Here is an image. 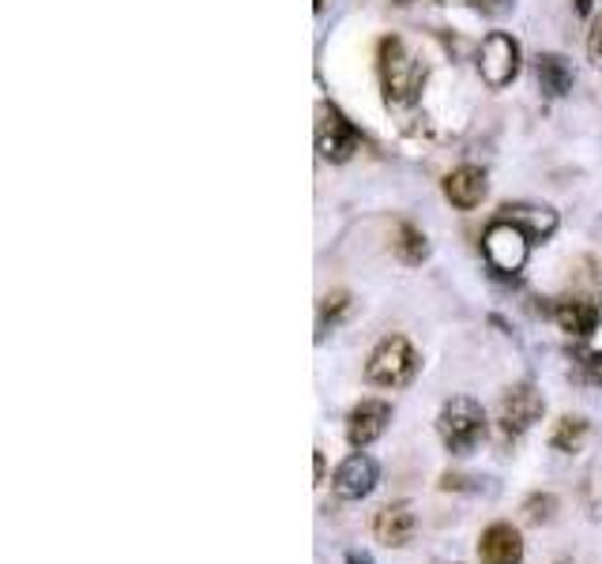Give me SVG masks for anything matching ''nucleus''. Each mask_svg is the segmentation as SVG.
<instances>
[{"label": "nucleus", "mask_w": 602, "mask_h": 564, "mask_svg": "<svg viewBox=\"0 0 602 564\" xmlns=\"http://www.w3.org/2000/svg\"><path fill=\"white\" fill-rule=\"evenodd\" d=\"M437 433L452 455H467L486 437V411L471 396H452L437 414Z\"/></svg>", "instance_id": "f03ea898"}, {"label": "nucleus", "mask_w": 602, "mask_h": 564, "mask_svg": "<svg viewBox=\"0 0 602 564\" xmlns=\"http://www.w3.org/2000/svg\"><path fill=\"white\" fill-rule=\"evenodd\" d=\"M380 84H385L388 105H411L418 102L422 87H426V61L406 49L403 38H385L380 42Z\"/></svg>", "instance_id": "f257e3e1"}, {"label": "nucleus", "mask_w": 602, "mask_h": 564, "mask_svg": "<svg viewBox=\"0 0 602 564\" xmlns=\"http://www.w3.org/2000/svg\"><path fill=\"white\" fill-rule=\"evenodd\" d=\"M316 481H324V455L316 452Z\"/></svg>", "instance_id": "b1692460"}, {"label": "nucleus", "mask_w": 602, "mask_h": 564, "mask_svg": "<svg viewBox=\"0 0 602 564\" xmlns=\"http://www.w3.org/2000/svg\"><path fill=\"white\" fill-rule=\"evenodd\" d=\"M553 509H557V501L547 493V497H531L524 512H527V519H531V523H547L553 516Z\"/></svg>", "instance_id": "a211bd4d"}, {"label": "nucleus", "mask_w": 602, "mask_h": 564, "mask_svg": "<svg viewBox=\"0 0 602 564\" xmlns=\"http://www.w3.org/2000/svg\"><path fill=\"white\" fill-rule=\"evenodd\" d=\"M576 12L588 15V12H591V0H576Z\"/></svg>", "instance_id": "393cba45"}, {"label": "nucleus", "mask_w": 602, "mask_h": 564, "mask_svg": "<svg viewBox=\"0 0 602 564\" xmlns=\"http://www.w3.org/2000/svg\"><path fill=\"white\" fill-rule=\"evenodd\" d=\"M501 218L516 223L531 241H547V237H553V230H557V211L547 208V203H504Z\"/></svg>", "instance_id": "ddd939ff"}, {"label": "nucleus", "mask_w": 602, "mask_h": 564, "mask_svg": "<svg viewBox=\"0 0 602 564\" xmlns=\"http://www.w3.org/2000/svg\"><path fill=\"white\" fill-rule=\"evenodd\" d=\"M553 321H557V328L565 335L588 339V335L599 328L602 309L595 305V301H588V298H561L557 305H553Z\"/></svg>", "instance_id": "f8f14e48"}, {"label": "nucleus", "mask_w": 602, "mask_h": 564, "mask_svg": "<svg viewBox=\"0 0 602 564\" xmlns=\"http://www.w3.org/2000/svg\"><path fill=\"white\" fill-rule=\"evenodd\" d=\"M547 411V399L531 388V384H516V388L504 391L501 411H498V429L504 440H519L535 422Z\"/></svg>", "instance_id": "423d86ee"}, {"label": "nucleus", "mask_w": 602, "mask_h": 564, "mask_svg": "<svg viewBox=\"0 0 602 564\" xmlns=\"http://www.w3.org/2000/svg\"><path fill=\"white\" fill-rule=\"evenodd\" d=\"M486 188H490L486 185V170H478V166H460L444 177V196H449V203L460 211L478 208V203L486 200Z\"/></svg>", "instance_id": "4468645a"}, {"label": "nucleus", "mask_w": 602, "mask_h": 564, "mask_svg": "<svg viewBox=\"0 0 602 564\" xmlns=\"http://www.w3.org/2000/svg\"><path fill=\"white\" fill-rule=\"evenodd\" d=\"M373 535L377 542H385L388 550H403V546L414 542L418 535V512H414L411 501H396V504H385L373 519Z\"/></svg>", "instance_id": "6e6552de"}, {"label": "nucleus", "mask_w": 602, "mask_h": 564, "mask_svg": "<svg viewBox=\"0 0 602 564\" xmlns=\"http://www.w3.org/2000/svg\"><path fill=\"white\" fill-rule=\"evenodd\" d=\"M441 4H444V0H441Z\"/></svg>", "instance_id": "a878e982"}, {"label": "nucleus", "mask_w": 602, "mask_h": 564, "mask_svg": "<svg viewBox=\"0 0 602 564\" xmlns=\"http://www.w3.org/2000/svg\"><path fill=\"white\" fill-rule=\"evenodd\" d=\"M588 57L595 64H602V15H595V23L588 30Z\"/></svg>", "instance_id": "412c9836"}, {"label": "nucleus", "mask_w": 602, "mask_h": 564, "mask_svg": "<svg viewBox=\"0 0 602 564\" xmlns=\"http://www.w3.org/2000/svg\"><path fill=\"white\" fill-rule=\"evenodd\" d=\"M388 422H392V406L385 403V399H362V403L351 411V425H347V440L362 452V448H369L373 440L380 437V433L388 429Z\"/></svg>", "instance_id": "9d476101"}, {"label": "nucleus", "mask_w": 602, "mask_h": 564, "mask_svg": "<svg viewBox=\"0 0 602 564\" xmlns=\"http://www.w3.org/2000/svg\"><path fill=\"white\" fill-rule=\"evenodd\" d=\"M396 256L403 260V264H422V260L429 256V245H426V234L418 230V226L403 223L400 234H396Z\"/></svg>", "instance_id": "f3484780"}, {"label": "nucleus", "mask_w": 602, "mask_h": 564, "mask_svg": "<svg viewBox=\"0 0 602 564\" xmlns=\"http://www.w3.org/2000/svg\"><path fill=\"white\" fill-rule=\"evenodd\" d=\"M377 478H380L377 460L365 452H354L351 460H343V467L336 471L331 489H336L339 501H362V497H369L373 489H377Z\"/></svg>", "instance_id": "1a4fd4ad"}, {"label": "nucleus", "mask_w": 602, "mask_h": 564, "mask_svg": "<svg viewBox=\"0 0 602 564\" xmlns=\"http://www.w3.org/2000/svg\"><path fill=\"white\" fill-rule=\"evenodd\" d=\"M316 151H321V159H328V162L354 159L358 133L336 105H321V121H316Z\"/></svg>", "instance_id": "0eeeda50"}, {"label": "nucleus", "mask_w": 602, "mask_h": 564, "mask_svg": "<svg viewBox=\"0 0 602 564\" xmlns=\"http://www.w3.org/2000/svg\"><path fill=\"white\" fill-rule=\"evenodd\" d=\"M478 557L482 564H519L524 561V538L512 523H490L478 538Z\"/></svg>", "instance_id": "9b49d317"}, {"label": "nucleus", "mask_w": 602, "mask_h": 564, "mask_svg": "<svg viewBox=\"0 0 602 564\" xmlns=\"http://www.w3.org/2000/svg\"><path fill=\"white\" fill-rule=\"evenodd\" d=\"M478 76L486 79V87L501 91L512 79L519 76V42L504 30H493L486 35L482 49H478Z\"/></svg>", "instance_id": "39448f33"}, {"label": "nucleus", "mask_w": 602, "mask_h": 564, "mask_svg": "<svg viewBox=\"0 0 602 564\" xmlns=\"http://www.w3.org/2000/svg\"><path fill=\"white\" fill-rule=\"evenodd\" d=\"M347 309H351V298H347L343 290H336V293H328V298H324V321H331L336 324L339 316L347 313Z\"/></svg>", "instance_id": "aec40b11"}, {"label": "nucleus", "mask_w": 602, "mask_h": 564, "mask_svg": "<svg viewBox=\"0 0 602 564\" xmlns=\"http://www.w3.org/2000/svg\"><path fill=\"white\" fill-rule=\"evenodd\" d=\"M347 564H373V557H369V553H351V557H347Z\"/></svg>", "instance_id": "5701e85b"}, {"label": "nucleus", "mask_w": 602, "mask_h": 564, "mask_svg": "<svg viewBox=\"0 0 602 564\" xmlns=\"http://www.w3.org/2000/svg\"><path fill=\"white\" fill-rule=\"evenodd\" d=\"M475 12L490 15V20H501V15H509L512 8H516V0H467Z\"/></svg>", "instance_id": "6ab92c4d"}, {"label": "nucleus", "mask_w": 602, "mask_h": 564, "mask_svg": "<svg viewBox=\"0 0 602 564\" xmlns=\"http://www.w3.org/2000/svg\"><path fill=\"white\" fill-rule=\"evenodd\" d=\"M535 76H539V87L550 98L568 95V91H573V84H576L573 64H568L565 57H557V53H542L539 61H535Z\"/></svg>", "instance_id": "2eb2a0df"}, {"label": "nucleus", "mask_w": 602, "mask_h": 564, "mask_svg": "<svg viewBox=\"0 0 602 564\" xmlns=\"http://www.w3.org/2000/svg\"><path fill=\"white\" fill-rule=\"evenodd\" d=\"M584 373H588L591 384H602V350H591V354H584Z\"/></svg>", "instance_id": "4be33fe9"}, {"label": "nucleus", "mask_w": 602, "mask_h": 564, "mask_svg": "<svg viewBox=\"0 0 602 564\" xmlns=\"http://www.w3.org/2000/svg\"><path fill=\"white\" fill-rule=\"evenodd\" d=\"M584 440H588V422H584L580 414H565V418L557 422V429L550 433L553 452H565V455L580 452Z\"/></svg>", "instance_id": "dca6fc26"}, {"label": "nucleus", "mask_w": 602, "mask_h": 564, "mask_svg": "<svg viewBox=\"0 0 602 564\" xmlns=\"http://www.w3.org/2000/svg\"><path fill=\"white\" fill-rule=\"evenodd\" d=\"M531 245L535 241L519 230L516 223H509V218L498 215L482 234V256L498 275H519L527 264V256H531Z\"/></svg>", "instance_id": "7ed1b4c3"}, {"label": "nucleus", "mask_w": 602, "mask_h": 564, "mask_svg": "<svg viewBox=\"0 0 602 564\" xmlns=\"http://www.w3.org/2000/svg\"><path fill=\"white\" fill-rule=\"evenodd\" d=\"M414 373H418V354L403 335L380 339L369 362H365V380L377 384V388H403V384H411Z\"/></svg>", "instance_id": "20e7f679"}]
</instances>
